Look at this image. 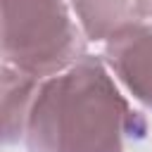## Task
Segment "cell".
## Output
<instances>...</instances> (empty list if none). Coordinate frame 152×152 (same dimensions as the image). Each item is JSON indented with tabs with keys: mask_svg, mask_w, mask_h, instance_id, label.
Here are the masks:
<instances>
[{
	"mask_svg": "<svg viewBox=\"0 0 152 152\" xmlns=\"http://www.w3.org/2000/svg\"><path fill=\"white\" fill-rule=\"evenodd\" d=\"M145 131L104 57L86 52L40 81L24 133L28 152H126Z\"/></svg>",
	"mask_w": 152,
	"mask_h": 152,
	"instance_id": "1",
	"label": "cell"
},
{
	"mask_svg": "<svg viewBox=\"0 0 152 152\" xmlns=\"http://www.w3.org/2000/svg\"><path fill=\"white\" fill-rule=\"evenodd\" d=\"M71 10L88 43H109L147 21L145 0H71Z\"/></svg>",
	"mask_w": 152,
	"mask_h": 152,
	"instance_id": "4",
	"label": "cell"
},
{
	"mask_svg": "<svg viewBox=\"0 0 152 152\" xmlns=\"http://www.w3.org/2000/svg\"><path fill=\"white\" fill-rule=\"evenodd\" d=\"M2 142H24L26 121L43 78H36L21 69L2 64Z\"/></svg>",
	"mask_w": 152,
	"mask_h": 152,
	"instance_id": "5",
	"label": "cell"
},
{
	"mask_svg": "<svg viewBox=\"0 0 152 152\" xmlns=\"http://www.w3.org/2000/svg\"><path fill=\"white\" fill-rule=\"evenodd\" d=\"M102 57L128 97L152 112V21L104 43Z\"/></svg>",
	"mask_w": 152,
	"mask_h": 152,
	"instance_id": "3",
	"label": "cell"
},
{
	"mask_svg": "<svg viewBox=\"0 0 152 152\" xmlns=\"http://www.w3.org/2000/svg\"><path fill=\"white\" fill-rule=\"evenodd\" d=\"M2 64L48 78L88 50L71 0H2Z\"/></svg>",
	"mask_w": 152,
	"mask_h": 152,
	"instance_id": "2",
	"label": "cell"
},
{
	"mask_svg": "<svg viewBox=\"0 0 152 152\" xmlns=\"http://www.w3.org/2000/svg\"><path fill=\"white\" fill-rule=\"evenodd\" d=\"M145 10H147V19L152 21V0H145Z\"/></svg>",
	"mask_w": 152,
	"mask_h": 152,
	"instance_id": "6",
	"label": "cell"
}]
</instances>
